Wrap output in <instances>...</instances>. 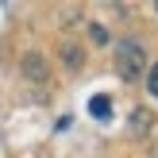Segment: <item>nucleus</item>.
I'll return each mask as SVG.
<instances>
[{"label":"nucleus","mask_w":158,"mask_h":158,"mask_svg":"<svg viewBox=\"0 0 158 158\" xmlns=\"http://www.w3.org/2000/svg\"><path fill=\"white\" fill-rule=\"evenodd\" d=\"M89 35H93V43H97V46H104V43H108V31L100 27V23H89Z\"/></svg>","instance_id":"nucleus-6"},{"label":"nucleus","mask_w":158,"mask_h":158,"mask_svg":"<svg viewBox=\"0 0 158 158\" xmlns=\"http://www.w3.org/2000/svg\"><path fill=\"white\" fill-rule=\"evenodd\" d=\"M62 54H66V66H69V69H81V62H85V58H81V50H77V46H69V43H66V46H62Z\"/></svg>","instance_id":"nucleus-4"},{"label":"nucleus","mask_w":158,"mask_h":158,"mask_svg":"<svg viewBox=\"0 0 158 158\" xmlns=\"http://www.w3.org/2000/svg\"><path fill=\"white\" fill-rule=\"evenodd\" d=\"M147 89H151V97H158V62L151 66V73H147Z\"/></svg>","instance_id":"nucleus-7"},{"label":"nucleus","mask_w":158,"mask_h":158,"mask_svg":"<svg viewBox=\"0 0 158 158\" xmlns=\"http://www.w3.org/2000/svg\"><path fill=\"white\" fill-rule=\"evenodd\" d=\"M131 127H135V131H147V127H151V112L135 108V116H131Z\"/></svg>","instance_id":"nucleus-5"},{"label":"nucleus","mask_w":158,"mask_h":158,"mask_svg":"<svg viewBox=\"0 0 158 158\" xmlns=\"http://www.w3.org/2000/svg\"><path fill=\"white\" fill-rule=\"evenodd\" d=\"M23 77H27V81H35V85H46L50 81V66H46V58L43 54H23Z\"/></svg>","instance_id":"nucleus-2"},{"label":"nucleus","mask_w":158,"mask_h":158,"mask_svg":"<svg viewBox=\"0 0 158 158\" xmlns=\"http://www.w3.org/2000/svg\"><path fill=\"white\" fill-rule=\"evenodd\" d=\"M154 8H158V0H154Z\"/></svg>","instance_id":"nucleus-8"},{"label":"nucleus","mask_w":158,"mask_h":158,"mask_svg":"<svg viewBox=\"0 0 158 158\" xmlns=\"http://www.w3.org/2000/svg\"><path fill=\"white\" fill-rule=\"evenodd\" d=\"M89 112L93 116H108V112H112V97H93L89 100Z\"/></svg>","instance_id":"nucleus-3"},{"label":"nucleus","mask_w":158,"mask_h":158,"mask_svg":"<svg viewBox=\"0 0 158 158\" xmlns=\"http://www.w3.org/2000/svg\"><path fill=\"white\" fill-rule=\"evenodd\" d=\"M143 66H147V54H143V46L139 43H120L116 46V73L123 77V81H139L143 77Z\"/></svg>","instance_id":"nucleus-1"}]
</instances>
